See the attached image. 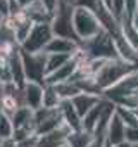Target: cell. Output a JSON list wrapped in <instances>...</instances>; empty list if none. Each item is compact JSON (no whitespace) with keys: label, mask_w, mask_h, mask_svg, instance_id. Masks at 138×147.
Returning a JSON list of instances; mask_svg holds the SVG:
<instances>
[{"label":"cell","mask_w":138,"mask_h":147,"mask_svg":"<svg viewBox=\"0 0 138 147\" xmlns=\"http://www.w3.org/2000/svg\"><path fill=\"white\" fill-rule=\"evenodd\" d=\"M73 14H74V5L67 4V2H60L57 11L54 12V18L50 21L54 36H60V38H69L80 43L76 33H74V24H73Z\"/></svg>","instance_id":"cell-4"},{"label":"cell","mask_w":138,"mask_h":147,"mask_svg":"<svg viewBox=\"0 0 138 147\" xmlns=\"http://www.w3.org/2000/svg\"><path fill=\"white\" fill-rule=\"evenodd\" d=\"M14 135V125L9 116L0 113V138L2 140H11Z\"/></svg>","instance_id":"cell-22"},{"label":"cell","mask_w":138,"mask_h":147,"mask_svg":"<svg viewBox=\"0 0 138 147\" xmlns=\"http://www.w3.org/2000/svg\"><path fill=\"white\" fill-rule=\"evenodd\" d=\"M109 147H135V145H131L129 142H119V144H114V145H109Z\"/></svg>","instance_id":"cell-31"},{"label":"cell","mask_w":138,"mask_h":147,"mask_svg":"<svg viewBox=\"0 0 138 147\" xmlns=\"http://www.w3.org/2000/svg\"><path fill=\"white\" fill-rule=\"evenodd\" d=\"M16 11L17 9L14 5V0H0V16L4 19H9Z\"/></svg>","instance_id":"cell-23"},{"label":"cell","mask_w":138,"mask_h":147,"mask_svg":"<svg viewBox=\"0 0 138 147\" xmlns=\"http://www.w3.org/2000/svg\"><path fill=\"white\" fill-rule=\"evenodd\" d=\"M59 111H60L62 121H64V125L67 128H71L73 131L81 130V116L76 113V109H74V106H73L71 100H62Z\"/></svg>","instance_id":"cell-14"},{"label":"cell","mask_w":138,"mask_h":147,"mask_svg":"<svg viewBox=\"0 0 138 147\" xmlns=\"http://www.w3.org/2000/svg\"><path fill=\"white\" fill-rule=\"evenodd\" d=\"M135 71H138V64H135V62L124 61L121 57L109 59L104 62L102 69L97 73V76L93 80H95V85L98 87V90L102 94H105L107 90H111L112 87L121 83L126 76H129Z\"/></svg>","instance_id":"cell-1"},{"label":"cell","mask_w":138,"mask_h":147,"mask_svg":"<svg viewBox=\"0 0 138 147\" xmlns=\"http://www.w3.org/2000/svg\"><path fill=\"white\" fill-rule=\"evenodd\" d=\"M71 128H67L66 125L59 126L57 130L38 137V147H62L67 144V137L71 135Z\"/></svg>","instance_id":"cell-11"},{"label":"cell","mask_w":138,"mask_h":147,"mask_svg":"<svg viewBox=\"0 0 138 147\" xmlns=\"http://www.w3.org/2000/svg\"><path fill=\"white\" fill-rule=\"evenodd\" d=\"M2 23H4V18H2V16H0V26H2Z\"/></svg>","instance_id":"cell-34"},{"label":"cell","mask_w":138,"mask_h":147,"mask_svg":"<svg viewBox=\"0 0 138 147\" xmlns=\"http://www.w3.org/2000/svg\"><path fill=\"white\" fill-rule=\"evenodd\" d=\"M105 137H107V144L109 145H114V144H119V142L126 140V125L119 118V114L116 113V107H114V113L111 114V119L107 123Z\"/></svg>","instance_id":"cell-9"},{"label":"cell","mask_w":138,"mask_h":147,"mask_svg":"<svg viewBox=\"0 0 138 147\" xmlns=\"http://www.w3.org/2000/svg\"><path fill=\"white\" fill-rule=\"evenodd\" d=\"M9 67H11V75H12V82L16 87L24 88L26 85V73H24V66H23V57H21V49H16L9 54Z\"/></svg>","instance_id":"cell-12"},{"label":"cell","mask_w":138,"mask_h":147,"mask_svg":"<svg viewBox=\"0 0 138 147\" xmlns=\"http://www.w3.org/2000/svg\"><path fill=\"white\" fill-rule=\"evenodd\" d=\"M73 24H74V33H76L80 43L95 38L100 31H104L97 12L90 11V9H85V7H74Z\"/></svg>","instance_id":"cell-2"},{"label":"cell","mask_w":138,"mask_h":147,"mask_svg":"<svg viewBox=\"0 0 138 147\" xmlns=\"http://www.w3.org/2000/svg\"><path fill=\"white\" fill-rule=\"evenodd\" d=\"M93 138H95L93 133L85 131V130H76V131H71V135L67 137V145L69 147H90Z\"/></svg>","instance_id":"cell-17"},{"label":"cell","mask_w":138,"mask_h":147,"mask_svg":"<svg viewBox=\"0 0 138 147\" xmlns=\"http://www.w3.org/2000/svg\"><path fill=\"white\" fill-rule=\"evenodd\" d=\"M16 147H38V135H31L16 144Z\"/></svg>","instance_id":"cell-27"},{"label":"cell","mask_w":138,"mask_h":147,"mask_svg":"<svg viewBox=\"0 0 138 147\" xmlns=\"http://www.w3.org/2000/svg\"><path fill=\"white\" fill-rule=\"evenodd\" d=\"M35 2H36V0H14V5H16L17 11H24L26 7H29Z\"/></svg>","instance_id":"cell-28"},{"label":"cell","mask_w":138,"mask_h":147,"mask_svg":"<svg viewBox=\"0 0 138 147\" xmlns=\"http://www.w3.org/2000/svg\"><path fill=\"white\" fill-rule=\"evenodd\" d=\"M116 113L119 114V118L124 121L126 126H138V116H136L133 107H128V106H123V104H116Z\"/></svg>","instance_id":"cell-21"},{"label":"cell","mask_w":138,"mask_h":147,"mask_svg":"<svg viewBox=\"0 0 138 147\" xmlns=\"http://www.w3.org/2000/svg\"><path fill=\"white\" fill-rule=\"evenodd\" d=\"M104 99V95H97V94H88V92H81V94H78L74 99H71V102H73V106H74V109H76V113L81 116V119L100 102Z\"/></svg>","instance_id":"cell-13"},{"label":"cell","mask_w":138,"mask_h":147,"mask_svg":"<svg viewBox=\"0 0 138 147\" xmlns=\"http://www.w3.org/2000/svg\"><path fill=\"white\" fill-rule=\"evenodd\" d=\"M129 21H131V26H133V28H135V30L138 31V11H136V12L133 14V18H131Z\"/></svg>","instance_id":"cell-30"},{"label":"cell","mask_w":138,"mask_h":147,"mask_svg":"<svg viewBox=\"0 0 138 147\" xmlns=\"http://www.w3.org/2000/svg\"><path fill=\"white\" fill-rule=\"evenodd\" d=\"M52 38H54V31L50 23H36L33 24L29 35L26 36V40L21 43L19 49L28 54H40V52H45Z\"/></svg>","instance_id":"cell-5"},{"label":"cell","mask_w":138,"mask_h":147,"mask_svg":"<svg viewBox=\"0 0 138 147\" xmlns=\"http://www.w3.org/2000/svg\"><path fill=\"white\" fill-rule=\"evenodd\" d=\"M81 52L90 57V59H117L119 54H117V49H116V43L114 40L111 38V35L107 31H100L95 38L88 40V42H83L81 43Z\"/></svg>","instance_id":"cell-3"},{"label":"cell","mask_w":138,"mask_h":147,"mask_svg":"<svg viewBox=\"0 0 138 147\" xmlns=\"http://www.w3.org/2000/svg\"><path fill=\"white\" fill-rule=\"evenodd\" d=\"M73 55H64V54H47V76L60 69Z\"/></svg>","instance_id":"cell-20"},{"label":"cell","mask_w":138,"mask_h":147,"mask_svg":"<svg viewBox=\"0 0 138 147\" xmlns=\"http://www.w3.org/2000/svg\"><path fill=\"white\" fill-rule=\"evenodd\" d=\"M98 2L100 0H74V7H85L90 11H97Z\"/></svg>","instance_id":"cell-26"},{"label":"cell","mask_w":138,"mask_h":147,"mask_svg":"<svg viewBox=\"0 0 138 147\" xmlns=\"http://www.w3.org/2000/svg\"><path fill=\"white\" fill-rule=\"evenodd\" d=\"M133 109H135V113H136V116H138V106H136V107H133Z\"/></svg>","instance_id":"cell-33"},{"label":"cell","mask_w":138,"mask_h":147,"mask_svg":"<svg viewBox=\"0 0 138 147\" xmlns=\"http://www.w3.org/2000/svg\"><path fill=\"white\" fill-rule=\"evenodd\" d=\"M23 12H24V14H26V18H28V19H31L35 24H36V23H50V21H52V18H54V14H52V12L43 5L42 0H36L35 4H31L29 7H26Z\"/></svg>","instance_id":"cell-15"},{"label":"cell","mask_w":138,"mask_h":147,"mask_svg":"<svg viewBox=\"0 0 138 147\" xmlns=\"http://www.w3.org/2000/svg\"><path fill=\"white\" fill-rule=\"evenodd\" d=\"M2 144H4V140H2V138H0V147H2Z\"/></svg>","instance_id":"cell-35"},{"label":"cell","mask_w":138,"mask_h":147,"mask_svg":"<svg viewBox=\"0 0 138 147\" xmlns=\"http://www.w3.org/2000/svg\"><path fill=\"white\" fill-rule=\"evenodd\" d=\"M42 2H43V5L54 14L55 11H57V7H59V4H60V0H42Z\"/></svg>","instance_id":"cell-29"},{"label":"cell","mask_w":138,"mask_h":147,"mask_svg":"<svg viewBox=\"0 0 138 147\" xmlns=\"http://www.w3.org/2000/svg\"><path fill=\"white\" fill-rule=\"evenodd\" d=\"M23 57V66L26 73V82H38L45 83L47 78V52L40 54H28L21 50Z\"/></svg>","instance_id":"cell-6"},{"label":"cell","mask_w":138,"mask_h":147,"mask_svg":"<svg viewBox=\"0 0 138 147\" xmlns=\"http://www.w3.org/2000/svg\"><path fill=\"white\" fill-rule=\"evenodd\" d=\"M54 88L57 90V94L60 95L62 100H71V99H74L78 94H81V88H80L74 82H64V83L54 85Z\"/></svg>","instance_id":"cell-18"},{"label":"cell","mask_w":138,"mask_h":147,"mask_svg":"<svg viewBox=\"0 0 138 147\" xmlns=\"http://www.w3.org/2000/svg\"><path fill=\"white\" fill-rule=\"evenodd\" d=\"M33 109H29V107H26V106H23V107H19L14 114H12V125H14V130L16 128H29V130H33L35 133H36V125H35V119H33Z\"/></svg>","instance_id":"cell-16"},{"label":"cell","mask_w":138,"mask_h":147,"mask_svg":"<svg viewBox=\"0 0 138 147\" xmlns=\"http://www.w3.org/2000/svg\"><path fill=\"white\" fill-rule=\"evenodd\" d=\"M80 67V52L76 55H73L71 59H69L60 69H57L55 73H52V75H48L45 78V85H59V83H64V82H71L76 75V71Z\"/></svg>","instance_id":"cell-7"},{"label":"cell","mask_w":138,"mask_h":147,"mask_svg":"<svg viewBox=\"0 0 138 147\" xmlns=\"http://www.w3.org/2000/svg\"><path fill=\"white\" fill-rule=\"evenodd\" d=\"M111 12L121 21L124 18V0H112V5H111Z\"/></svg>","instance_id":"cell-24"},{"label":"cell","mask_w":138,"mask_h":147,"mask_svg":"<svg viewBox=\"0 0 138 147\" xmlns=\"http://www.w3.org/2000/svg\"><path fill=\"white\" fill-rule=\"evenodd\" d=\"M4 97H5V92H4V83H0V104H2Z\"/></svg>","instance_id":"cell-32"},{"label":"cell","mask_w":138,"mask_h":147,"mask_svg":"<svg viewBox=\"0 0 138 147\" xmlns=\"http://www.w3.org/2000/svg\"><path fill=\"white\" fill-rule=\"evenodd\" d=\"M62 147H69V145H67V144H66V145H62Z\"/></svg>","instance_id":"cell-36"},{"label":"cell","mask_w":138,"mask_h":147,"mask_svg":"<svg viewBox=\"0 0 138 147\" xmlns=\"http://www.w3.org/2000/svg\"><path fill=\"white\" fill-rule=\"evenodd\" d=\"M43 92H45V83L38 82H26L23 88V97H24V106L36 111L43 106Z\"/></svg>","instance_id":"cell-8"},{"label":"cell","mask_w":138,"mask_h":147,"mask_svg":"<svg viewBox=\"0 0 138 147\" xmlns=\"http://www.w3.org/2000/svg\"><path fill=\"white\" fill-rule=\"evenodd\" d=\"M60 104H62V99H60V95L57 94V90H55L52 85H45L43 106H42V107H47V109H59Z\"/></svg>","instance_id":"cell-19"},{"label":"cell","mask_w":138,"mask_h":147,"mask_svg":"<svg viewBox=\"0 0 138 147\" xmlns=\"http://www.w3.org/2000/svg\"><path fill=\"white\" fill-rule=\"evenodd\" d=\"M80 50H81V43L60 36H54L45 49L47 54H64V55H76Z\"/></svg>","instance_id":"cell-10"},{"label":"cell","mask_w":138,"mask_h":147,"mask_svg":"<svg viewBox=\"0 0 138 147\" xmlns=\"http://www.w3.org/2000/svg\"><path fill=\"white\" fill-rule=\"evenodd\" d=\"M126 142L138 147V126H126Z\"/></svg>","instance_id":"cell-25"}]
</instances>
